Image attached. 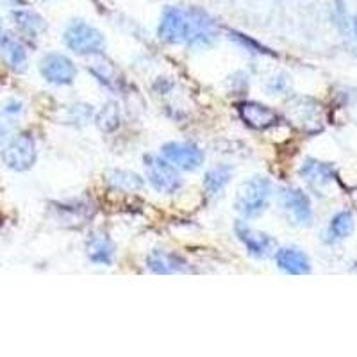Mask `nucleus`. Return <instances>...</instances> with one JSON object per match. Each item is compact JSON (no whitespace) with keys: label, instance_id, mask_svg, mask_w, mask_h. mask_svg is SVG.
Segmentation results:
<instances>
[{"label":"nucleus","instance_id":"1","mask_svg":"<svg viewBox=\"0 0 357 357\" xmlns=\"http://www.w3.org/2000/svg\"><path fill=\"white\" fill-rule=\"evenodd\" d=\"M197 11H199V8L165 9L158 29L159 38L162 41H167V43L190 45L191 40H193V34H195Z\"/></svg>","mask_w":357,"mask_h":357},{"label":"nucleus","instance_id":"2","mask_svg":"<svg viewBox=\"0 0 357 357\" xmlns=\"http://www.w3.org/2000/svg\"><path fill=\"white\" fill-rule=\"evenodd\" d=\"M270 195H272V183L268 178H248L238 188L236 209L247 218H256L268 207Z\"/></svg>","mask_w":357,"mask_h":357},{"label":"nucleus","instance_id":"3","mask_svg":"<svg viewBox=\"0 0 357 357\" xmlns=\"http://www.w3.org/2000/svg\"><path fill=\"white\" fill-rule=\"evenodd\" d=\"M65 43L70 50L81 56L102 54L106 49V40L98 29L86 24L84 20H73L65 31Z\"/></svg>","mask_w":357,"mask_h":357},{"label":"nucleus","instance_id":"4","mask_svg":"<svg viewBox=\"0 0 357 357\" xmlns=\"http://www.w3.org/2000/svg\"><path fill=\"white\" fill-rule=\"evenodd\" d=\"M36 142L29 134L15 136L6 145L4 151H2V161L6 162V167L17 172H25L29 168H33V165L36 162Z\"/></svg>","mask_w":357,"mask_h":357},{"label":"nucleus","instance_id":"5","mask_svg":"<svg viewBox=\"0 0 357 357\" xmlns=\"http://www.w3.org/2000/svg\"><path fill=\"white\" fill-rule=\"evenodd\" d=\"M145 170L151 184L159 193H175V191L181 190V186H183V181H181L178 172L165 158L145 155Z\"/></svg>","mask_w":357,"mask_h":357},{"label":"nucleus","instance_id":"6","mask_svg":"<svg viewBox=\"0 0 357 357\" xmlns=\"http://www.w3.org/2000/svg\"><path fill=\"white\" fill-rule=\"evenodd\" d=\"M279 202L284 216L293 225H302L304 227V225H309L312 222L311 200H309L304 191L293 190V188L282 190Z\"/></svg>","mask_w":357,"mask_h":357},{"label":"nucleus","instance_id":"7","mask_svg":"<svg viewBox=\"0 0 357 357\" xmlns=\"http://www.w3.org/2000/svg\"><path fill=\"white\" fill-rule=\"evenodd\" d=\"M40 72L45 81L59 86L72 84L77 75V68L72 59L63 54H47L40 63Z\"/></svg>","mask_w":357,"mask_h":357},{"label":"nucleus","instance_id":"8","mask_svg":"<svg viewBox=\"0 0 357 357\" xmlns=\"http://www.w3.org/2000/svg\"><path fill=\"white\" fill-rule=\"evenodd\" d=\"M162 158L181 170H197L204 162V152L193 143L170 142L162 145Z\"/></svg>","mask_w":357,"mask_h":357},{"label":"nucleus","instance_id":"9","mask_svg":"<svg viewBox=\"0 0 357 357\" xmlns=\"http://www.w3.org/2000/svg\"><path fill=\"white\" fill-rule=\"evenodd\" d=\"M238 113H240V118L248 127L256 130L270 129V127L277 126L280 122V116L277 111H273L272 107L263 106V104H257V102H241L238 106Z\"/></svg>","mask_w":357,"mask_h":357},{"label":"nucleus","instance_id":"10","mask_svg":"<svg viewBox=\"0 0 357 357\" xmlns=\"http://www.w3.org/2000/svg\"><path fill=\"white\" fill-rule=\"evenodd\" d=\"M234 229L241 243L247 247V250L250 252L254 257H268L272 256L273 250H275L277 243L272 236H268L259 231H254V229L248 227L245 222H238Z\"/></svg>","mask_w":357,"mask_h":357},{"label":"nucleus","instance_id":"11","mask_svg":"<svg viewBox=\"0 0 357 357\" xmlns=\"http://www.w3.org/2000/svg\"><path fill=\"white\" fill-rule=\"evenodd\" d=\"M149 270L154 273H161V275H170V273H181V272H190L188 263L184 259H181L178 256L172 254V252L165 250H155L152 252L149 259Z\"/></svg>","mask_w":357,"mask_h":357},{"label":"nucleus","instance_id":"12","mask_svg":"<svg viewBox=\"0 0 357 357\" xmlns=\"http://www.w3.org/2000/svg\"><path fill=\"white\" fill-rule=\"evenodd\" d=\"M277 266L289 275H305L311 272L309 257L298 248H280L275 254Z\"/></svg>","mask_w":357,"mask_h":357},{"label":"nucleus","instance_id":"13","mask_svg":"<svg viewBox=\"0 0 357 357\" xmlns=\"http://www.w3.org/2000/svg\"><path fill=\"white\" fill-rule=\"evenodd\" d=\"M0 54L15 72H24L27 68V52L20 41L11 34L4 33L0 36Z\"/></svg>","mask_w":357,"mask_h":357},{"label":"nucleus","instance_id":"14","mask_svg":"<svg viewBox=\"0 0 357 357\" xmlns=\"http://www.w3.org/2000/svg\"><path fill=\"white\" fill-rule=\"evenodd\" d=\"M86 252L89 259L97 264H111L114 259V245L109 240V236L102 232H93L88 238L86 243Z\"/></svg>","mask_w":357,"mask_h":357},{"label":"nucleus","instance_id":"15","mask_svg":"<svg viewBox=\"0 0 357 357\" xmlns=\"http://www.w3.org/2000/svg\"><path fill=\"white\" fill-rule=\"evenodd\" d=\"M301 175L312 188L329 186L334 181V177H336L333 167L325 165V162L314 161V159H307L304 162V167L301 168Z\"/></svg>","mask_w":357,"mask_h":357},{"label":"nucleus","instance_id":"16","mask_svg":"<svg viewBox=\"0 0 357 357\" xmlns=\"http://www.w3.org/2000/svg\"><path fill=\"white\" fill-rule=\"evenodd\" d=\"M89 72L93 73L100 84L109 88L111 91H120L123 88L122 73L118 72V68L113 63L106 61V59H98L97 63H93V65L89 66Z\"/></svg>","mask_w":357,"mask_h":357},{"label":"nucleus","instance_id":"17","mask_svg":"<svg viewBox=\"0 0 357 357\" xmlns=\"http://www.w3.org/2000/svg\"><path fill=\"white\" fill-rule=\"evenodd\" d=\"M13 20L17 24L22 33L29 34V36H40L45 31L47 24H45L43 17H40L38 13L31 11V9H17L13 11Z\"/></svg>","mask_w":357,"mask_h":357},{"label":"nucleus","instance_id":"18","mask_svg":"<svg viewBox=\"0 0 357 357\" xmlns=\"http://www.w3.org/2000/svg\"><path fill=\"white\" fill-rule=\"evenodd\" d=\"M232 177V168L231 167H216L209 170L204 177V190L211 197H216L223 188L227 186L229 181Z\"/></svg>","mask_w":357,"mask_h":357},{"label":"nucleus","instance_id":"19","mask_svg":"<svg viewBox=\"0 0 357 357\" xmlns=\"http://www.w3.org/2000/svg\"><path fill=\"white\" fill-rule=\"evenodd\" d=\"M107 183L120 191H138L143 188V178L127 170H111L107 174Z\"/></svg>","mask_w":357,"mask_h":357},{"label":"nucleus","instance_id":"20","mask_svg":"<svg viewBox=\"0 0 357 357\" xmlns=\"http://www.w3.org/2000/svg\"><path fill=\"white\" fill-rule=\"evenodd\" d=\"M95 122L104 132H113L114 129L120 127V107L114 102H107L106 106L97 113Z\"/></svg>","mask_w":357,"mask_h":357},{"label":"nucleus","instance_id":"21","mask_svg":"<svg viewBox=\"0 0 357 357\" xmlns=\"http://www.w3.org/2000/svg\"><path fill=\"white\" fill-rule=\"evenodd\" d=\"M354 232V218L349 211H341L331 222V234L334 238H349Z\"/></svg>","mask_w":357,"mask_h":357},{"label":"nucleus","instance_id":"22","mask_svg":"<svg viewBox=\"0 0 357 357\" xmlns=\"http://www.w3.org/2000/svg\"><path fill=\"white\" fill-rule=\"evenodd\" d=\"M68 111H70V122H77V123H86L89 118H91V114H93L91 107L84 106V104H81V106H72Z\"/></svg>","mask_w":357,"mask_h":357},{"label":"nucleus","instance_id":"23","mask_svg":"<svg viewBox=\"0 0 357 357\" xmlns=\"http://www.w3.org/2000/svg\"><path fill=\"white\" fill-rule=\"evenodd\" d=\"M9 116H11V114H8L6 111L4 113H0V145L9 138V134H11L13 130V123L11 120H9Z\"/></svg>","mask_w":357,"mask_h":357},{"label":"nucleus","instance_id":"24","mask_svg":"<svg viewBox=\"0 0 357 357\" xmlns=\"http://www.w3.org/2000/svg\"><path fill=\"white\" fill-rule=\"evenodd\" d=\"M4 111L8 114H18L22 111V104H20V102H17V100L8 102V104H6V107H4Z\"/></svg>","mask_w":357,"mask_h":357},{"label":"nucleus","instance_id":"25","mask_svg":"<svg viewBox=\"0 0 357 357\" xmlns=\"http://www.w3.org/2000/svg\"><path fill=\"white\" fill-rule=\"evenodd\" d=\"M354 31H356V34H357V18L354 20Z\"/></svg>","mask_w":357,"mask_h":357},{"label":"nucleus","instance_id":"26","mask_svg":"<svg viewBox=\"0 0 357 357\" xmlns=\"http://www.w3.org/2000/svg\"><path fill=\"white\" fill-rule=\"evenodd\" d=\"M4 34V29H2V22H0V36Z\"/></svg>","mask_w":357,"mask_h":357},{"label":"nucleus","instance_id":"27","mask_svg":"<svg viewBox=\"0 0 357 357\" xmlns=\"http://www.w3.org/2000/svg\"><path fill=\"white\" fill-rule=\"evenodd\" d=\"M13 2H22V0H13Z\"/></svg>","mask_w":357,"mask_h":357}]
</instances>
